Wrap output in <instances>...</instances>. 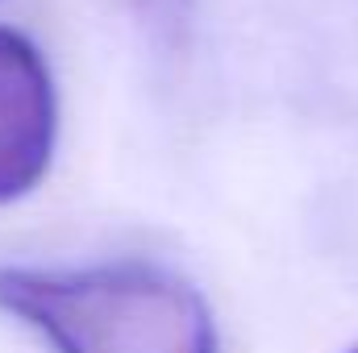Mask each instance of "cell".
<instances>
[{
    "mask_svg": "<svg viewBox=\"0 0 358 353\" xmlns=\"http://www.w3.org/2000/svg\"><path fill=\"white\" fill-rule=\"evenodd\" d=\"M0 312L50 353H221L208 299L159 262L0 266Z\"/></svg>",
    "mask_w": 358,
    "mask_h": 353,
    "instance_id": "obj_1",
    "label": "cell"
},
{
    "mask_svg": "<svg viewBox=\"0 0 358 353\" xmlns=\"http://www.w3.org/2000/svg\"><path fill=\"white\" fill-rule=\"evenodd\" d=\"M134 13L146 25V33L155 38L159 50H167V54H183L187 50L196 0H134Z\"/></svg>",
    "mask_w": 358,
    "mask_h": 353,
    "instance_id": "obj_3",
    "label": "cell"
},
{
    "mask_svg": "<svg viewBox=\"0 0 358 353\" xmlns=\"http://www.w3.org/2000/svg\"><path fill=\"white\" fill-rule=\"evenodd\" d=\"M59 91L42 50L0 25V208L25 200L55 163Z\"/></svg>",
    "mask_w": 358,
    "mask_h": 353,
    "instance_id": "obj_2",
    "label": "cell"
},
{
    "mask_svg": "<svg viewBox=\"0 0 358 353\" xmlns=\"http://www.w3.org/2000/svg\"><path fill=\"white\" fill-rule=\"evenodd\" d=\"M346 353H358V345H355V350H346Z\"/></svg>",
    "mask_w": 358,
    "mask_h": 353,
    "instance_id": "obj_4",
    "label": "cell"
}]
</instances>
